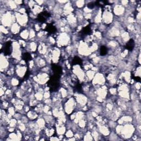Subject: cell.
<instances>
[{
	"instance_id": "13",
	"label": "cell",
	"mask_w": 141,
	"mask_h": 141,
	"mask_svg": "<svg viewBox=\"0 0 141 141\" xmlns=\"http://www.w3.org/2000/svg\"><path fill=\"white\" fill-rule=\"evenodd\" d=\"M29 75H30V72L29 71V70H28L27 71L26 74H25V76H24V78H23L24 80H26V79H28L29 77Z\"/></svg>"
},
{
	"instance_id": "9",
	"label": "cell",
	"mask_w": 141,
	"mask_h": 141,
	"mask_svg": "<svg viewBox=\"0 0 141 141\" xmlns=\"http://www.w3.org/2000/svg\"><path fill=\"white\" fill-rule=\"evenodd\" d=\"M22 59L26 62H28V61L31 60V55L29 53H25L23 54V55Z\"/></svg>"
},
{
	"instance_id": "12",
	"label": "cell",
	"mask_w": 141,
	"mask_h": 141,
	"mask_svg": "<svg viewBox=\"0 0 141 141\" xmlns=\"http://www.w3.org/2000/svg\"><path fill=\"white\" fill-rule=\"evenodd\" d=\"M95 6V2H90V3H89L87 5L88 7L90 8V9L94 8Z\"/></svg>"
},
{
	"instance_id": "3",
	"label": "cell",
	"mask_w": 141,
	"mask_h": 141,
	"mask_svg": "<svg viewBox=\"0 0 141 141\" xmlns=\"http://www.w3.org/2000/svg\"><path fill=\"white\" fill-rule=\"evenodd\" d=\"M51 16V14L47 11H44L39 13L37 16V20L40 23H45L46 22L47 18Z\"/></svg>"
},
{
	"instance_id": "1",
	"label": "cell",
	"mask_w": 141,
	"mask_h": 141,
	"mask_svg": "<svg viewBox=\"0 0 141 141\" xmlns=\"http://www.w3.org/2000/svg\"><path fill=\"white\" fill-rule=\"evenodd\" d=\"M60 76L55 74L50 78L49 81L47 82V85L50 88V92H55L58 90L60 85Z\"/></svg>"
},
{
	"instance_id": "7",
	"label": "cell",
	"mask_w": 141,
	"mask_h": 141,
	"mask_svg": "<svg viewBox=\"0 0 141 141\" xmlns=\"http://www.w3.org/2000/svg\"><path fill=\"white\" fill-rule=\"evenodd\" d=\"M72 65H81L82 64V60L81 58H79L78 56H75L74 57V58H73V60H72Z\"/></svg>"
},
{
	"instance_id": "5",
	"label": "cell",
	"mask_w": 141,
	"mask_h": 141,
	"mask_svg": "<svg viewBox=\"0 0 141 141\" xmlns=\"http://www.w3.org/2000/svg\"><path fill=\"white\" fill-rule=\"evenodd\" d=\"M45 30H46L47 33L50 34H53L55 33L57 31V29L54 24H49L46 26V28H45Z\"/></svg>"
},
{
	"instance_id": "14",
	"label": "cell",
	"mask_w": 141,
	"mask_h": 141,
	"mask_svg": "<svg viewBox=\"0 0 141 141\" xmlns=\"http://www.w3.org/2000/svg\"><path fill=\"white\" fill-rule=\"evenodd\" d=\"M133 79H135V81L138 82H140V81H141V79L140 77H138V76L133 77Z\"/></svg>"
},
{
	"instance_id": "4",
	"label": "cell",
	"mask_w": 141,
	"mask_h": 141,
	"mask_svg": "<svg viewBox=\"0 0 141 141\" xmlns=\"http://www.w3.org/2000/svg\"><path fill=\"white\" fill-rule=\"evenodd\" d=\"M51 69L55 75L61 77V75L62 73V69L60 66L54 63L51 65Z\"/></svg>"
},
{
	"instance_id": "2",
	"label": "cell",
	"mask_w": 141,
	"mask_h": 141,
	"mask_svg": "<svg viewBox=\"0 0 141 141\" xmlns=\"http://www.w3.org/2000/svg\"><path fill=\"white\" fill-rule=\"evenodd\" d=\"M1 51L3 53L4 55H10L12 52V42L10 41H8V42H7L4 43Z\"/></svg>"
},
{
	"instance_id": "10",
	"label": "cell",
	"mask_w": 141,
	"mask_h": 141,
	"mask_svg": "<svg viewBox=\"0 0 141 141\" xmlns=\"http://www.w3.org/2000/svg\"><path fill=\"white\" fill-rule=\"evenodd\" d=\"M108 48L105 46H102L100 49V54L101 56H105L108 54Z\"/></svg>"
},
{
	"instance_id": "6",
	"label": "cell",
	"mask_w": 141,
	"mask_h": 141,
	"mask_svg": "<svg viewBox=\"0 0 141 141\" xmlns=\"http://www.w3.org/2000/svg\"><path fill=\"white\" fill-rule=\"evenodd\" d=\"M135 46V41H134V40L132 39H131L129 40L128 42L126 43V45H125V48L127 50H128V51H131L133 50Z\"/></svg>"
},
{
	"instance_id": "11",
	"label": "cell",
	"mask_w": 141,
	"mask_h": 141,
	"mask_svg": "<svg viewBox=\"0 0 141 141\" xmlns=\"http://www.w3.org/2000/svg\"><path fill=\"white\" fill-rule=\"evenodd\" d=\"M75 88H76V90L77 92L79 93H82L83 92L82 87L81 85L79 82H77L76 84V85H75Z\"/></svg>"
},
{
	"instance_id": "8",
	"label": "cell",
	"mask_w": 141,
	"mask_h": 141,
	"mask_svg": "<svg viewBox=\"0 0 141 141\" xmlns=\"http://www.w3.org/2000/svg\"><path fill=\"white\" fill-rule=\"evenodd\" d=\"M91 28L89 25V26H86L85 28H83L81 31V33H82V35H87L91 33Z\"/></svg>"
}]
</instances>
